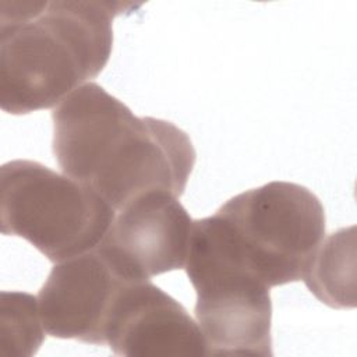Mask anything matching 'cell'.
<instances>
[{"instance_id": "6da1fadb", "label": "cell", "mask_w": 357, "mask_h": 357, "mask_svg": "<svg viewBox=\"0 0 357 357\" xmlns=\"http://www.w3.org/2000/svg\"><path fill=\"white\" fill-rule=\"evenodd\" d=\"M53 153L64 174L96 191L117 212L151 191L181 197L197 153L167 120L137 117L96 82H86L52 112Z\"/></svg>"}, {"instance_id": "7a4b0ae2", "label": "cell", "mask_w": 357, "mask_h": 357, "mask_svg": "<svg viewBox=\"0 0 357 357\" xmlns=\"http://www.w3.org/2000/svg\"><path fill=\"white\" fill-rule=\"evenodd\" d=\"M119 1H0V106L28 114L59 105L106 67Z\"/></svg>"}, {"instance_id": "3957f363", "label": "cell", "mask_w": 357, "mask_h": 357, "mask_svg": "<svg viewBox=\"0 0 357 357\" xmlns=\"http://www.w3.org/2000/svg\"><path fill=\"white\" fill-rule=\"evenodd\" d=\"M227 254L268 287L303 280L325 237V211L307 187L271 181L202 218Z\"/></svg>"}, {"instance_id": "277c9868", "label": "cell", "mask_w": 357, "mask_h": 357, "mask_svg": "<svg viewBox=\"0 0 357 357\" xmlns=\"http://www.w3.org/2000/svg\"><path fill=\"white\" fill-rule=\"evenodd\" d=\"M114 215L96 191L39 162L0 167L1 233L26 240L54 264L93 250Z\"/></svg>"}, {"instance_id": "5b68a950", "label": "cell", "mask_w": 357, "mask_h": 357, "mask_svg": "<svg viewBox=\"0 0 357 357\" xmlns=\"http://www.w3.org/2000/svg\"><path fill=\"white\" fill-rule=\"evenodd\" d=\"M197 293L195 321L206 356H272V301L264 282L202 245L184 265Z\"/></svg>"}, {"instance_id": "8992f818", "label": "cell", "mask_w": 357, "mask_h": 357, "mask_svg": "<svg viewBox=\"0 0 357 357\" xmlns=\"http://www.w3.org/2000/svg\"><path fill=\"white\" fill-rule=\"evenodd\" d=\"M192 219L166 191L138 195L119 209L96 250L128 282L183 269Z\"/></svg>"}, {"instance_id": "52a82bcc", "label": "cell", "mask_w": 357, "mask_h": 357, "mask_svg": "<svg viewBox=\"0 0 357 357\" xmlns=\"http://www.w3.org/2000/svg\"><path fill=\"white\" fill-rule=\"evenodd\" d=\"M127 282L96 247L56 262L36 296L45 332L57 339L106 344L107 321Z\"/></svg>"}, {"instance_id": "ba28073f", "label": "cell", "mask_w": 357, "mask_h": 357, "mask_svg": "<svg viewBox=\"0 0 357 357\" xmlns=\"http://www.w3.org/2000/svg\"><path fill=\"white\" fill-rule=\"evenodd\" d=\"M106 344L127 357L206 356L197 321L151 280L123 286L107 321Z\"/></svg>"}, {"instance_id": "9c48e42d", "label": "cell", "mask_w": 357, "mask_h": 357, "mask_svg": "<svg viewBox=\"0 0 357 357\" xmlns=\"http://www.w3.org/2000/svg\"><path fill=\"white\" fill-rule=\"evenodd\" d=\"M303 280L321 303L332 308L356 305L353 226L333 231L321 241Z\"/></svg>"}, {"instance_id": "30bf717a", "label": "cell", "mask_w": 357, "mask_h": 357, "mask_svg": "<svg viewBox=\"0 0 357 357\" xmlns=\"http://www.w3.org/2000/svg\"><path fill=\"white\" fill-rule=\"evenodd\" d=\"M45 339L38 297L24 291L0 294V354L33 356Z\"/></svg>"}]
</instances>
